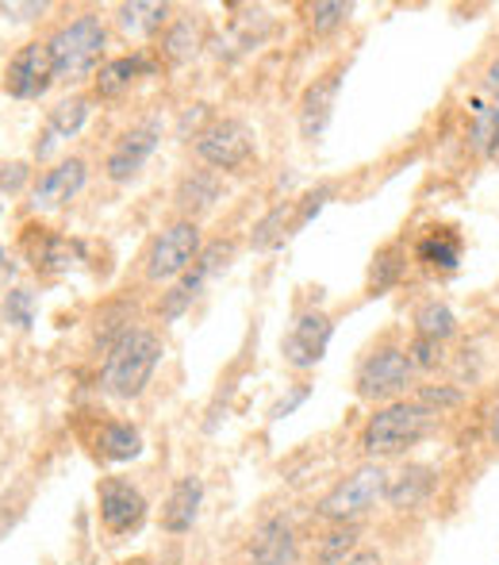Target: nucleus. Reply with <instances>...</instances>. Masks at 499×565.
Segmentation results:
<instances>
[{"instance_id": "ddd939ff", "label": "nucleus", "mask_w": 499, "mask_h": 565, "mask_svg": "<svg viewBox=\"0 0 499 565\" xmlns=\"http://www.w3.org/2000/svg\"><path fill=\"white\" fill-rule=\"evenodd\" d=\"M158 139H162V127H158L154 119H147V124L123 131L120 142H116L112 154H108V162H105L108 178H112V181L139 178V170L150 162V154L158 150Z\"/></svg>"}, {"instance_id": "e433bc0d", "label": "nucleus", "mask_w": 499, "mask_h": 565, "mask_svg": "<svg viewBox=\"0 0 499 565\" xmlns=\"http://www.w3.org/2000/svg\"><path fill=\"white\" fill-rule=\"evenodd\" d=\"M485 93H488V100H492V105H499V54L492 62H488V70H485Z\"/></svg>"}, {"instance_id": "bb28decb", "label": "nucleus", "mask_w": 499, "mask_h": 565, "mask_svg": "<svg viewBox=\"0 0 499 565\" xmlns=\"http://www.w3.org/2000/svg\"><path fill=\"white\" fill-rule=\"evenodd\" d=\"M415 335L431 342H446L457 335V316L449 312V305L442 300H426L415 308Z\"/></svg>"}, {"instance_id": "9b49d317", "label": "nucleus", "mask_w": 499, "mask_h": 565, "mask_svg": "<svg viewBox=\"0 0 499 565\" xmlns=\"http://www.w3.org/2000/svg\"><path fill=\"white\" fill-rule=\"evenodd\" d=\"M97 500H100V523H105L112 535H131V531H139L142 520H147V497H142L131 481H123V477L100 481Z\"/></svg>"}, {"instance_id": "4468645a", "label": "nucleus", "mask_w": 499, "mask_h": 565, "mask_svg": "<svg viewBox=\"0 0 499 565\" xmlns=\"http://www.w3.org/2000/svg\"><path fill=\"white\" fill-rule=\"evenodd\" d=\"M85 178H89V166H85L82 158H66V162L51 166V170L35 181V189H31V209L35 212L62 209V204H69L82 193Z\"/></svg>"}, {"instance_id": "5701e85b", "label": "nucleus", "mask_w": 499, "mask_h": 565, "mask_svg": "<svg viewBox=\"0 0 499 565\" xmlns=\"http://www.w3.org/2000/svg\"><path fill=\"white\" fill-rule=\"evenodd\" d=\"M120 28L131 39H154L158 31L170 28V4H158V0L120 4Z\"/></svg>"}, {"instance_id": "423d86ee", "label": "nucleus", "mask_w": 499, "mask_h": 565, "mask_svg": "<svg viewBox=\"0 0 499 565\" xmlns=\"http://www.w3.org/2000/svg\"><path fill=\"white\" fill-rule=\"evenodd\" d=\"M200 224L196 220H177L165 231H158L154 243L147 246V277L150 281H177L193 269V262L200 258Z\"/></svg>"}, {"instance_id": "72a5a7b5", "label": "nucleus", "mask_w": 499, "mask_h": 565, "mask_svg": "<svg viewBox=\"0 0 499 565\" xmlns=\"http://www.w3.org/2000/svg\"><path fill=\"white\" fill-rule=\"evenodd\" d=\"M408 358H411V365H415V373L419 370H434V365L442 362V342H431V339H411V347H408Z\"/></svg>"}, {"instance_id": "f8f14e48", "label": "nucleus", "mask_w": 499, "mask_h": 565, "mask_svg": "<svg viewBox=\"0 0 499 565\" xmlns=\"http://www.w3.org/2000/svg\"><path fill=\"white\" fill-rule=\"evenodd\" d=\"M343 77H346V70L335 66V70H327V74H319L304 89V97H300V135H304V139H312V142L323 139L330 116H335L338 93H343Z\"/></svg>"}, {"instance_id": "6ab92c4d", "label": "nucleus", "mask_w": 499, "mask_h": 565, "mask_svg": "<svg viewBox=\"0 0 499 565\" xmlns=\"http://www.w3.org/2000/svg\"><path fill=\"white\" fill-rule=\"evenodd\" d=\"M200 504H204L200 477H181L162 504V527L170 531V535H185V531H193L196 515H200Z\"/></svg>"}, {"instance_id": "f3484780", "label": "nucleus", "mask_w": 499, "mask_h": 565, "mask_svg": "<svg viewBox=\"0 0 499 565\" xmlns=\"http://www.w3.org/2000/svg\"><path fill=\"white\" fill-rule=\"evenodd\" d=\"M296 554H300L296 535H292V527L281 515H273V520H265L253 531L250 565H296Z\"/></svg>"}, {"instance_id": "aec40b11", "label": "nucleus", "mask_w": 499, "mask_h": 565, "mask_svg": "<svg viewBox=\"0 0 499 565\" xmlns=\"http://www.w3.org/2000/svg\"><path fill=\"white\" fill-rule=\"evenodd\" d=\"M154 70H158V62L150 58V54H142V51L123 54V58H112L97 70L93 89H97V97H120V93L131 89L139 77H150Z\"/></svg>"}, {"instance_id": "c85d7f7f", "label": "nucleus", "mask_w": 499, "mask_h": 565, "mask_svg": "<svg viewBox=\"0 0 499 565\" xmlns=\"http://www.w3.org/2000/svg\"><path fill=\"white\" fill-rule=\"evenodd\" d=\"M403 269H408V254H403L400 243H392V246H384V250H377L373 269H369V289L384 292V289H392V285H400Z\"/></svg>"}, {"instance_id": "0eeeda50", "label": "nucleus", "mask_w": 499, "mask_h": 565, "mask_svg": "<svg viewBox=\"0 0 499 565\" xmlns=\"http://www.w3.org/2000/svg\"><path fill=\"white\" fill-rule=\"evenodd\" d=\"M196 154L204 166L224 173H242L250 162H258L253 150V131L242 119H211L208 127L196 131Z\"/></svg>"}, {"instance_id": "a19ab883", "label": "nucleus", "mask_w": 499, "mask_h": 565, "mask_svg": "<svg viewBox=\"0 0 499 565\" xmlns=\"http://www.w3.org/2000/svg\"><path fill=\"white\" fill-rule=\"evenodd\" d=\"M0 212H4V209H0Z\"/></svg>"}, {"instance_id": "1a4fd4ad", "label": "nucleus", "mask_w": 499, "mask_h": 565, "mask_svg": "<svg viewBox=\"0 0 499 565\" xmlns=\"http://www.w3.org/2000/svg\"><path fill=\"white\" fill-rule=\"evenodd\" d=\"M227 262H231V243H211L208 250H200V258L193 262V269H188L185 277H177V285L165 292V300H162L165 320L185 316L188 308H193V300L204 292V285H208L219 269H227Z\"/></svg>"}, {"instance_id": "c9c22d12", "label": "nucleus", "mask_w": 499, "mask_h": 565, "mask_svg": "<svg viewBox=\"0 0 499 565\" xmlns=\"http://www.w3.org/2000/svg\"><path fill=\"white\" fill-rule=\"evenodd\" d=\"M304 401H307V385H300L296 393H292V396H284V401L276 404V408H273V419H284V416H292V412H296V408H300V404H304Z\"/></svg>"}, {"instance_id": "7ed1b4c3", "label": "nucleus", "mask_w": 499, "mask_h": 565, "mask_svg": "<svg viewBox=\"0 0 499 565\" xmlns=\"http://www.w3.org/2000/svg\"><path fill=\"white\" fill-rule=\"evenodd\" d=\"M105 43L108 31L100 23V15L85 12L77 20H69L66 28L54 31L51 39V58H54V74L58 82H85V77H97L100 58H105Z\"/></svg>"}, {"instance_id": "dca6fc26", "label": "nucleus", "mask_w": 499, "mask_h": 565, "mask_svg": "<svg viewBox=\"0 0 499 565\" xmlns=\"http://www.w3.org/2000/svg\"><path fill=\"white\" fill-rule=\"evenodd\" d=\"M462 254H465V238L454 227H426L415 238V262L434 269V274H454L462 266Z\"/></svg>"}, {"instance_id": "9d476101", "label": "nucleus", "mask_w": 499, "mask_h": 565, "mask_svg": "<svg viewBox=\"0 0 499 565\" xmlns=\"http://www.w3.org/2000/svg\"><path fill=\"white\" fill-rule=\"evenodd\" d=\"M330 335H335V323H330V316L323 312H300L296 323L289 328V335H284V362L292 365V370H312V365L323 362V354H327L330 347Z\"/></svg>"}, {"instance_id": "f257e3e1", "label": "nucleus", "mask_w": 499, "mask_h": 565, "mask_svg": "<svg viewBox=\"0 0 499 565\" xmlns=\"http://www.w3.org/2000/svg\"><path fill=\"white\" fill-rule=\"evenodd\" d=\"M158 362H162V339L147 328H123L120 339L108 347L100 388L108 396H120V401H134L150 385Z\"/></svg>"}, {"instance_id": "7c9ffc66", "label": "nucleus", "mask_w": 499, "mask_h": 565, "mask_svg": "<svg viewBox=\"0 0 499 565\" xmlns=\"http://www.w3.org/2000/svg\"><path fill=\"white\" fill-rule=\"evenodd\" d=\"M346 20H350V4H343V0H323V4L312 8V31L315 35H327V31L343 28Z\"/></svg>"}, {"instance_id": "473e14b6", "label": "nucleus", "mask_w": 499, "mask_h": 565, "mask_svg": "<svg viewBox=\"0 0 499 565\" xmlns=\"http://www.w3.org/2000/svg\"><path fill=\"white\" fill-rule=\"evenodd\" d=\"M415 401L423 404V408H431L434 416H442V412H449V408H457V404H462V388L426 385V388H419V393H415Z\"/></svg>"}, {"instance_id": "20e7f679", "label": "nucleus", "mask_w": 499, "mask_h": 565, "mask_svg": "<svg viewBox=\"0 0 499 565\" xmlns=\"http://www.w3.org/2000/svg\"><path fill=\"white\" fill-rule=\"evenodd\" d=\"M384 492H388L384 466L369 461V466L354 469L350 477H343V481L319 500V515L330 523H358L361 515H369L380 500H384Z\"/></svg>"}, {"instance_id": "a878e982", "label": "nucleus", "mask_w": 499, "mask_h": 565, "mask_svg": "<svg viewBox=\"0 0 499 565\" xmlns=\"http://www.w3.org/2000/svg\"><path fill=\"white\" fill-rule=\"evenodd\" d=\"M289 235H296V201H281L258 227H253V250L281 246Z\"/></svg>"}, {"instance_id": "393cba45", "label": "nucleus", "mask_w": 499, "mask_h": 565, "mask_svg": "<svg viewBox=\"0 0 499 565\" xmlns=\"http://www.w3.org/2000/svg\"><path fill=\"white\" fill-rule=\"evenodd\" d=\"M97 450L105 454L108 461H131V458H139V454H142V435H139V427L123 424V419H112V424L100 427Z\"/></svg>"}, {"instance_id": "ea45409f", "label": "nucleus", "mask_w": 499, "mask_h": 565, "mask_svg": "<svg viewBox=\"0 0 499 565\" xmlns=\"http://www.w3.org/2000/svg\"><path fill=\"white\" fill-rule=\"evenodd\" d=\"M488 439L499 447V401L492 404V412H488Z\"/></svg>"}, {"instance_id": "cd10ccee", "label": "nucleus", "mask_w": 499, "mask_h": 565, "mask_svg": "<svg viewBox=\"0 0 499 565\" xmlns=\"http://www.w3.org/2000/svg\"><path fill=\"white\" fill-rule=\"evenodd\" d=\"M196 43H200V23L193 15H181V20H170V28L162 31V54L170 62H185L196 54Z\"/></svg>"}, {"instance_id": "a211bd4d", "label": "nucleus", "mask_w": 499, "mask_h": 565, "mask_svg": "<svg viewBox=\"0 0 499 565\" xmlns=\"http://www.w3.org/2000/svg\"><path fill=\"white\" fill-rule=\"evenodd\" d=\"M434 484H438V469L403 466L400 473H388L384 500L395 508V512H408V508H419V504H426V500H431Z\"/></svg>"}, {"instance_id": "4be33fe9", "label": "nucleus", "mask_w": 499, "mask_h": 565, "mask_svg": "<svg viewBox=\"0 0 499 565\" xmlns=\"http://www.w3.org/2000/svg\"><path fill=\"white\" fill-rule=\"evenodd\" d=\"M216 201H224V181L216 170H193L188 178H181L177 185V204L188 216H200V212L216 209Z\"/></svg>"}, {"instance_id": "c756f323", "label": "nucleus", "mask_w": 499, "mask_h": 565, "mask_svg": "<svg viewBox=\"0 0 499 565\" xmlns=\"http://www.w3.org/2000/svg\"><path fill=\"white\" fill-rule=\"evenodd\" d=\"M354 546H358V523H338V527L323 539L319 562L323 565H343L354 554Z\"/></svg>"}, {"instance_id": "2eb2a0df", "label": "nucleus", "mask_w": 499, "mask_h": 565, "mask_svg": "<svg viewBox=\"0 0 499 565\" xmlns=\"http://www.w3.org/2000/svg\"><path fill=\"white\" fill-rule=\"evenodd\" d=\"M85 246L77 243V238H66V235H54V231H43L39 227V235L28 238V258L31 266L39 269V274H66V269H74L77 262H82Z\"/></svg>"}, {"instance_id": "2f4dec72", "label": "nucleus", "mask_w": 499, "mask_h": 565, "mask_svg": "<svg viewBox=\"0 0 499 565\" xmlns=\"http://www.w3.org/2000/svg\"><path fill=\"white\" fill-rule=\"evenodd\" d=\"M4 320L15 323V328H31V323H35V292H28V289H12V292H8Z\"/></svg>"}, {"instance_id": "58836bf2", "label": "nucleus", "mask_w": 499, "mask_h": 565, "mask_svg": "<svg viewBox=\"0 0 499 565\" xmlns=\"http://www.w3.org/2000/svg\"><path fill=\"white\" fill-rule=\"evenodd\" d=\"M12 274H15L12 258H8V250H0V289H4V285L12 281Z\"/></svg>"}, {"instance_id": "412c9836", "label": "nucleus", "mask_w": 499, "mask_h": 565, "mask_svg": "<svg viewBox=\"0 0 499 565\" xmlns=\"http://www.w3.org/2000/svg\"><path fill=\"white\" fill-rule=\"evenodd\" d=\"M89 113H93V100L89 97H66L62 105H54L51 116H46V124H43V142L35 147V154L46 158L54 150V142L74 139V135L85 127Z\"/></svg>"}, {"instance_id": "b1692460", "label": "nucleus", "mask_w": 499, "mask_h": 565, "mask_svg": "<svg viewBox=\"0 0 499 565\" xmlns=\"http://www.w3.org/2000/svg\"><path fill=\"white\" fill-rule=\"evenodd\" d=\"M469 147L488 162H499V105L492 100H473Z\"/></svg>"}, {"instance_id": "39448f33", "label": "nucleus", "mask_w": 499, "mask_h": 565, "mask_svg": "<svg viewBox=\"0 0 499 565\" xmlns=\"http://www.w3.org/2000/svg\"><path fill=\"white\" fill-rule=\"evenodd\" d=\"M415 381V365H411L403 347H377L373 354H366V362L358 365V396L373 404H395L403 401V393Z\"/></svg>"}, {"instance_id": "f03ea898", "label": "nucleus", "mask_w": 499, "mask_h": 565, "mask_svg": "<svg viewBox=\"0 0 499 565\" xmlns=\"http://www.w3.org/2000/svg\"><path fill=\"white\" fill-rule=\"evenodd\" d=\"M438 416L431 408H423L419 401H395V404H384L369 416L366 431H361V450L369 458H395V454H408L411 447L426 439L434 431Z\"/></svg>"}, {"instance_id": "6e6552de", "label": "nucleus", "mask_w": 499, "mask_h": 565, "mask_svg": "<svg viewBox=\"0 0 499 565\" xmlns=\"http://www.w3.org/2000/svg\"><path fill=\"white\" fill-rule=\"evenodd\" d=\"M54 82H58V74H54L51 43H39V39L20 46L4 66V93L15 100H39Z\"/></svg>"}, {"instance_id": "f704fd0d", "label": "nucleus", "mask_w": 499, "mask_h": 565, "mask_svg": "<svg viewBox=\"0 0 499 565\" xmlns=\"http://www.w3.org/2000/svg\"><path fill=\"white\" fill-rule=\"evenodd\" d=\"M31 178L28 162H0V193H20Z\"/></svg>"}, {"instance_id": "4c0bfd02", "label": "nucleus", "mask_w": 499, "mask_h": 565, "mask_svg": "<svg viewBox=\"0 0 499 565\" xmlns=\"http://www.w3.org/2000/svg\"><path fill=\"white\" fill-rule=\"evenodd\" d=\"M343 565H384V562H380L377 551H354Z\"/></svg>"}]
</instances>
